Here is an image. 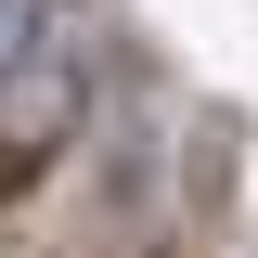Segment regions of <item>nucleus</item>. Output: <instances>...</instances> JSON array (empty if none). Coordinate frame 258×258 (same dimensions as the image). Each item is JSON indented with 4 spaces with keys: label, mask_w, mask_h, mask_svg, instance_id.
Masks as SVG:
<instances>
[{
    "label": "nucleus",
    "mask_w": 258,
    "mask_h": 258,
    "mask_svg": "<svg viewBox=\"0 0 258 258\" xmlns=\"http://www.w3.org/2000/svg\"><path fill=\"white\" fill-rule=\"evenodd\" d=\"M52 13H64V0H0V78L39 52V26H52Z\"/></svg>",
    "instance_id": "nucleus-2"
},
{
    "label": "nucleus",
    "mask_w": 258,
    "mask_h": 258,
    "mask_svg": "<svg viewBox=\"0 0 258 258\" xmlns=\"http://www.w3.org/2000/svg\"><path fill=\"white\" fill-rule=\"evenodd\" d=\"M91 78H103V13L64 0L52 26H39V52L0 78V181H26L39 155H64L91 129Z\"/></svg>",
    "instance_id": "nucleus-1"
}]
</instances>
